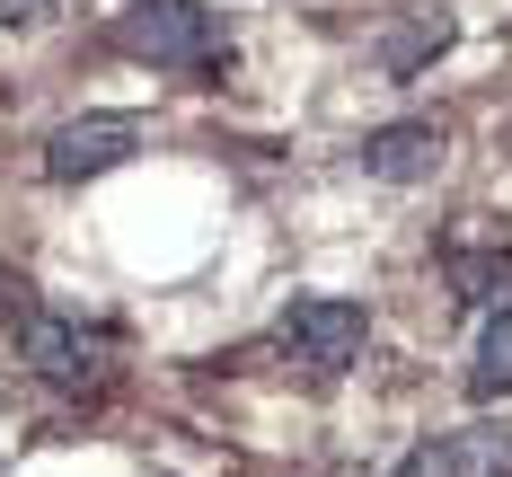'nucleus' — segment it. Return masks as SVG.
Wrapping results in <instances>:
<instances>
[{"mask_svg": "<svg viewBox=\"0 0 512 477\" xmlns=\"http://www.w3.org/2000/svg\"><path fill=\"white\" fill-rule=\"evenodd\" d=\"M115 53L151 62V71H195V80H221L230 71V27L204 0H133L115 18Z\"/></svg>", "mask_w": 512, "mask_h": 477, "instance_id": "obj_1", "label": "nucleus"}, {"mask_svg": "<svg viewBox=\"0 0 512 477\" xmlns=\"http://www.w3.org/2000/svg\"><path fill=\"white\" fill-rule=\"evenodd\" d=\"M389 477H512V424H460L415 442Z\"/></svg>", "mask_w": 512, "mask_h": 477, "instance_id": "obj_4", "label": "nucleus"}, {"mask_svg": "<svg viewBox=\"0 0 512 477\" xmlns=\"http://www.w3.org/2000/svg\"><path fill=\"white\" fill-rule=\"evenodd\" d=\"M468 398H477V407L512 398V310L486 318V336H477V363H468Z\"/></svg>", "mask_w": 512, "mask_h": 477, "instance_id": "obj_9", "label": "nucleus"}, {"mask_svg": "<svg viewBox=\"0 0 512 477\" xmlns=\"http://www.w3.org/2000/svg\"><path fill=\"white\" fill-rule=\"evenodd\" d=\"M451 36H460V27H451V9H415L407 27H389V36H380V71H389V80H415L433 53H451Z\"/></svg>", "mask_w": 512, "mask_h": 477, "instance_id": "obj_8", "label": "nucleus"}, {"mask_svg": "<svg viewBox=\"0 0 512 477\" xmlns=\"http://www.w3.org/2000/svg\"><path fill=\"white\" fill-rule=\"evenodd\" d=\"M274 345L309 371H354L362 345H371V310L362 301H336V292H301L292 310L274 318Z\"/></svg>", "mask_w": 512, "mask_h": 477, "instance_id": "obj_2", "label": "nucleus"}, {"mask_svg": "<svg viewBox=\"0 0 512 477\" xmlns=\"http://www.w3.org/2000/svg\"><path fill=\"white\" fill-rule=\"evenodd\" d=\"M133 151H142V115H80V124H53L45 177L53 186H89L106 168H124Z\"/></svg>", "mask_w": 512, "mask_h": 477, "instance_id": "obj_3", "label": "nucleus"}, {"mask_svg": "<svg viewBox=\"0 0 512 477\" xmlns=\"http://www.w3.org/2000/svg\"><path fill=\"white\" fill-rule=\"evenodd\" d=\"M36 318V292H27V274H0V327H27Z\"/></svg>", "mask_w": 512, "mask_h": 477, "instance_id": "obj_10", "label": "nucleus"}, {"mask_svg": "<svg viewBox=\"0 0 512 477\" xmlns=\"http://www.w3.org/2000/svg\"><path fill=\"white\" fill-rule=\"evenodd\" d=\"M18 354H27V371L36 380H53V389H89L98 380V336L80 327V318H62V310H36L27 327H18Z\"/></svg>", "mask_w": 512, "mask_h": 477, "instance_id": "obj_5", "label": "nucleus"}, {"mask_svg": "<svg viewBox=\"0 0 512 477\" xmlns=\"http://www.w3.org/2000/svg\"><path fill=\"white\" fill-rule=\"evenodd\" d=\"M62 9H71V0H0V27H45Z\"/></svg>", "mask_w": 512, "mask_h": 477, "instance_id": "obj_11", "label": "nucleus"}, {"mask_svg": "<svg viewBox=\"0 0 512 477\" xmlns=\"http://www.w3.org/2000/svg\"><path fill=\"white\" fill-rule=\"evenodd\" d=\"M433 168H442V124L433 115H398V124L362 133V177H380V186H415Z\"/></svg>", "mask_w": 512, "mask_h": 477, "instance_id": "obj_6", "label": "nucleus"}, {"mask_svg": "<svg viewBox=\"0 0 512 477\" xmlns=\"http://www.w3.org/2000/svg\"><path fill=\"white\" fill-rule=\"evenodd\" d=\"M442 274H451V292H460L468 310H486V318L512 310V248L504 239H486V248H468V239L442 248Z\"/></svg>", "mask_w": 512, "mask_h": 477, "instance_id": "obj_7", "label": "nucleus"}]
</instances>
